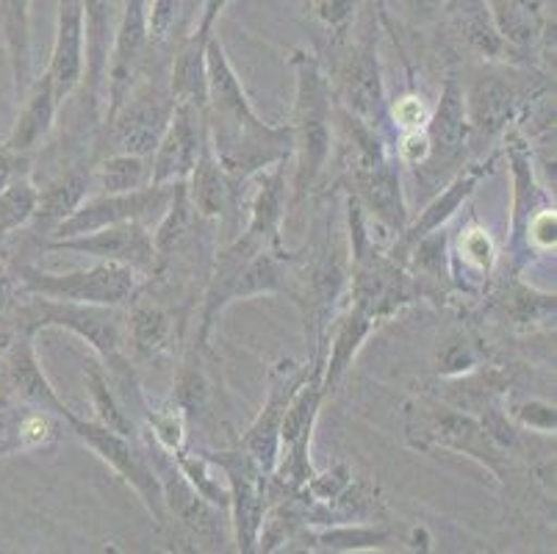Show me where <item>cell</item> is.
<instances>
[{
    "label": "cell",
    "instance_id": "6da1fadb",
    "mask_svg": "<svg viewBox=\"0 0 557 554\" xmlns=\"http://www.w3.org/2000/svg\"><path fill=\"white\" fill-rule=\"evenodd\" d=\"M206 131L216 159L233 181L245 186L263 170L292 161V125H270L256 114L216 34H211L206 45Z\"/></svg>",
    "mask_w": 557,
    "mask_h": 554
},
{
    "label": "cell",
    "instance_id": "7a4b0ae2",
    "mask_svg": "<svg viewBox=\"0 0 557 554\" xmlns=\"http://www.w3.org/2000/svg\"><path fill=\"white\" fill-rule=\"evenodd\" d=\"M292 67L297 75L295 114H292V136H295V181L288 186V213H300L311 197L319 195L327 167L333 159V86L322 61L313 50H295Z\"/></svg>",
    "mask_w": 557,
    "mask_h": 554
},
{
    "label": "cell",
    "instance_id": "3957f363",
    "mask_svg": "<svg viewBox=\"0 0 557 554\" xmlns=\"http://www.w3.org/2000/svg\"><path fill=\"white\" fill-rule=\"evenodd\" d=\"M349 247L347 227L333 220L331 208H319L311 233L300 253H292V283L295 303L306 313L313 353H325L327 330L336 317L338 299L347 292Z\"/></svg>",
    "mask_w": 557,
    "mask_h": 554
},
{
    "label": "cell",
    "instance_id": "277c9868",
    "mask_svg": "<svg viewBox=\"0 0 557 554\" xmlns=\"http://www.w3.org/2000/svg\"><path fill=\"white\" fill-rule=\"evenodd\" d=\"M3 313L17 333H34L45 328H62L78 335L92 347L106 372L114 374L120 389H136L131 358L125 355V317L116 308L84 303H59L37 294L17 292L14 303Z\"/></svg>",
    "mask_w": 557,
    "mask_h": 554
},
{
    "label": "cell",
    "instance_id": "5b68a950",
    "mask_svg": "<svg viewBox=\"0 0 557 554\" xmlns=\"http://www.w3.org/2000/svg\"><path fill=\"white\" fill-rule=\"evenodd\" d=\"M405 441L410 450H449L472 457L496 480H505L508 455L496 450L478 416L442 403L438 396H419L405 405Z\"/></svg>",
    "mask_w": 557,
    "mask_h": 554
},
{
    "label": "cell",
    "instance_id": "8992f818",
    "mask_svg": "<svg viewBox=\"0 0 557 554\" xmlns=\"http://www.w3.org/2000/svg\"><path fill=\"white\" fill-rule=\"evenodd\" d=\"M172 111H175V98H172L166 78L159 81L141 75L131 86L123 103L103 114L98 136H95L92 156L100 159L111 152H131V156L150 159L170 125Z\"/></svg>",
    "mask_w": 557,
    "mask_h": 554
},
{
    "label": "cell",
    "instance_id": "52a82bcc",
    "mask_svg": "<svg viewBox=\"0 0 557 554\" xmlns=\"http://www.w3.org/2000/svg\"><path fill=\"white\" fill-rule=\"evenodd\" d=\"M20 292L37 294L45 299H59V303H84V305H106V308H123L139 294L141 278L131 267L109 261H95L89 269H75V272H45L32 263H17Z\"/></svg>",
    "mask_w": 557,
    "mask_h": 554
},
{
    "label": "cell",
    "instance_id": "ba28073f",
    "mask_svg": "<svg viewBox=\"0 0 557 554\" xmlns=\"http://www.w3.org/2000/svg\"><path fill=\"white\" fill-rule=\"evenodd\" d=\"M67 427L73 430V435H78L95 455L109 464L116 475L123 477L131 488H134L139 500L145 502L148 513L153 516L156 527L161 532L170 530L172 518L170 510H166V502H164V491H161V482L156 477L153 466H150L148 455L141 450L139 439L136 435H123L111 430V427L100 424L95 419H81L75 416L73 410L67 414Z\"/></svg>",
    "mask_w": 557,
    "mask_h": 554
},
{
    "label": "cell",
    "instance_id": "9c48e42d",
    "mask_svg": "<svg viewBox=\"0 0 557 554\" xmlns=\"http://www.w3.org/2000/svg\"><path fill=\"white\" fill-rule=\"evenodd\" d=\"M333 100L349 114H356L374 131L392 141L394 125L388 116L386 84H383V67L377 56V28H369L358 42L344 56L336 78H331ZM394 145V141H392ZM394 150V147H392Z\"/></svg>",
    "mask_w": 557,
    "mask_h": 554
},
{
    "label": "cell",
    "instance_id": "30bf717a",
    "mask_svg": "<svg viewBox=\"0 0 557 554\" xmlns=\"http://www.w3.org/2000/svg\"><path fill=\"white\" fill-rule=\"evenodd\" d=\"M546 89H549L546 81L516 78L510 73H491L474 78V84L463 95L472 145L491 141L513 128L516 122L524 120L530 103L544 98Z\"/></svg>",
    "mask_w": 557,
    "mask_h": 554
},
{
    "label": "cell",
    "instance_id": "8fae6325",
    "mask_svg": "<svg viewBox=\"0 0 557 554\" xmlns=\"http://www.w3.org/2000/svg\"><path fill=\"white\" fill-rule=\"evenodd\" d=\"M424 134H428L430 152L417 170L422 172V181L435 189V186H442V183H447L449 177L463 170L469 147H472V128H469V116H466L463 86H460L455 73L444 75L442 95H438L435 109L430 111Z\"/></svg>",
    "mask_w": 557,
    "mask_h": 554
},
{
    "label": "cell",
    "instance_id": "7c38bea8",
    "mask_svg": "<svg viewBox=\"0 0 557 554\" xmlns=\"http://www.w3.org/2000/svg\"><path fill=\"white\" fill-rule=\"evenodd\" d=\"M172 192H175V183H148L141 189L120 192V195H89L70 213L67 220H62L53 227L48 242L84 236V233H92L106 225H116V222H141V225H148L153 231L156 222L164 217L166 206H170Z\"/></svg>",
    "mask_w": 557,
    "mask_h": 554
},
{
    "label": "cell",
    "instance_id": "4fadbf2b",
    "mask_svg": "<svg viewBox=\"0 0 557 554\" xmlns=\"http://www.w3.org/2000/svg\"><path fill=\"white\" fill-rule=\"evenodd\" d=\"M222 469L227 480V491H231V502L227 510L233 516V538H236V549L245 554L258 552V532H261L263 516H267V480L270 475H263L245 450H227V452H206Z\"/></svg>",
    "mask_w": 557,
    "mask_h": 554
},
{
    "label": "cell",
    "instance_id": "5bb4252c",
    "mask_svg": "<svg viewBox=\"0 0 557 554\" xmlns=\"http://www.w3.org/2000/svg\"><path fill=\"white\" fill-rule=\"evenodd\" d=\"M325 353H311V358L306 364H295V360H283L272 369L270 374V394H267V403H263L261 414L256 416L247 433L242 435V450L256 460L258 469L263 475H272L277 464V455H281V424L283 416H286L288 403L292 396L297 394V389L302 385V380L308 378V372L313 369L317 358H322Z\"/></svg>",
    "mask_w": 557,
    "mask_h": 554
},
{
    "label": "cell",
    "instance_id": "9a60e30c",
    "mask_svg": "<svg viewBox=\"0 0 557 554\" xmlns=\"http://www.w3.org/2000/svg\"><path fill=\"white\" fill-rule=\"evenodd\" d=\"M50 253H75V256H86L92 261H109L123 263L139 272L145 281H150L156 272V247H153V231L141 222H116V225L98 227L84 236L70 238H53L42 247Z\"/></svg>",
    "mask_w": 557,
    "mask_h": 554
},
{
    "label": "cell",
    "instance_id": "2e32d148",
    "mask_svg": "<svg viewBox=\"0 0 557 554\" xmlns=\"http://www.w3.org/2000/svg\"><path fill=\"white\" fill-rule=\"evenodd\" d=\"M148 48V0H123L114 45H111L109 53V67H106L103 114H109V111H114L116 106L123 103L131 86L145 75Z\"/></svg>",
    "mask_w": 557,
    "mask_h": 554
},
{
    "label": "cell",
    "instance_id": "e0dca14e",
    "mask_svg": "<svg viewBox=\"0 0 557 554\" xmlns=\"http://www.w3.org/2000/svg\"><path fill=\"white\" fill-rule=\"evenodd\" d=\"M505 156H508L510 172H513V217H510V238H508V256L510 269L516 274L530 263L533 250H530V222L541 208L549 206V195L539 183L535 175V161L530 152V141L516 128L505 131Z\"/></svg>",
    "mask_w": 557,
    "mask_h": 554
},
{
    "label": "cell",
    "instance_id": "ac0fdd59",
    "mask_svg": "<svg viewBox=\"0 0 557 554\" xmlns=\"http://www.w3.org/2000/svg\"><path fill=\"white\" fill-rule=\"evenodd\" d=\"M84 3V100L89 120L103 116L106 67L114 45L123 0H81Z\"/></svg>",
    "mask_w": 557,
    "mask_h": 554
},
{
    "label": "cell",
    "instance_id": "d6986e66",
    "mask_svg": "<svg viewBox=\"0 0 557 554\" xmlns=\"http://www.w3.org/2000/svg\"><path fill=\"white\" fill-rule=\"evenodd\" d=\"M186 195H189V202L202 220L220 225V231H231L239 222L242 186L227 175L225 167L216 159L214 147L209 141V131H206V141L200 147L195 170L186 177Z\"/></svg>",
    "mask_w": 557,
    "mask_h": 554
},
{
    "label": "cell",
    "instance_id": "ffe728a7",
    "mask_svg": "<svg viewBox=\"0 0 557 554\" xmlns=\"http://www.w3.org/2000/svg\"><path fill=\"white\" fill-rule=\"evenodd\" d=\"M206 141V111L175 103L164 136L150 156V183L186 181Z\"/></svg>",
    "mask_w": 557,
    "mask_h": 554
},
{
    "label": "cell",
    "instance_id": "44dd1931",
    "mask_svg": "<svg viewBox=\"0 0 557 554\" xmlns=\"http://www.w3.org/2000/svg\"><path fill=\"white\" fill-rule=\"evenodd\" d=\"M494 164H496V156L494 159L483 161V164L463 167L458 175L449 177L447 186H444L442 192H435L433 200L422 208V213H419L417 220L405 225V231L399 233L397 242H394V247L388 253H392V256L405 267V256L410 253V247H413L419 238L430 236V233H435V231H442V227L453 220L455 213H458V208L463 206V202L469 200L474 192H478L480 181H483V177L494 170Z\"/></svg>",
    "mask_w": 557,
    "mask_h": 554
},
{
    "label": "cell",
    "instance_id": "7402d4cb",
    "mask_svg": "<svg viewBox=\"0 0 557 554\" xmlns=\"http://www.w3.org/2000/svg\"><path fill=\"white\" fill-rule=\"evenodd\" d=\"M34 338H37L34 333H17L14 342L7 347V353L0 355V385L17 399H23V403L53 410V414L67 419L70 408L59 399L50 380L45 378L37 349H34Z\"/></svg>",
    "mask_w": 557,
    "mask_h": 554
},
{
    "label": "cell",
    "instance_id": "603a6c76",
    "mask_svg": "<svg viewBox=\"0 0 557 554\" xmlns=\"http://www.w3.org/2000/svg\"><path fill=\"white\" fill-rule=\"evenodd\" d=\"M92 167L95 156L92 152H84L81 159L70 161V164L62 167L50 181H45L42 189L37 186V211H34L28 225L37 227V233H45L42 244L48 242L53 227L62 220H67L70 213L95 192Z\"/></svg>",
    "mask_w": 557,
    "mask_h": 554
},
{
    "label": "cell",
    "instance_id": "cb8c5ba5",
    "mask_svg": "<svg viewBox=\"0 0 557 554\" xmlns=\"http://www.w3.org/2000/svg\"><path fill=\"white\" fill-rule=\"evenodd\" d=\"M45 73L53 81L59 100H67L84 84V3L55 0V37Z\"/></svg>",
    "mask_w": 557,
    "mask_h": 554
},
{
    "label": "cell",
    "instance_id": "d4e9b609",
    "mask_svg": "<svg viewBox=\"0 0 557 554\" xmlns=\"http://www.w3.org/2000/svg\"><path fill=\"white\" fill-rule=\"evenodd\" d=\"M344 192L356 197L363 211H367V217H374V222H380L394 236H399L405 231V225L410 222L397 159H388L377 170L367 172V175L356 177V181H349L344 186Z\"/></svg>",
    "mask_w": 557,
    "mask_h": 554
},
{
    "label": "cell",
    "instance_id": "484cf974",
    "mask_svg": "<svg viewBox=\"0 0 557 554\" xmlns=\"http://www.w3.org/2000/svg\"><path fill=\"white\" fill-rule=\"evenodd\" d=\"M20 103H23V109H20L17 120H14L12 131H9V136L3 141L12 150L34 156L48 141V136L53 134L55 114H59L62 100L55 95L50 75L42 73L39 78L32 81V86L20 98Z\"/></svg>",
    "mask_w": 557,
    "mask_h": 554
},
{
    "label": "cell",
    "instance_id": "4316f807",
    "mask_svg": "<svg viewBox=\"0 0 557 554\" xmlns=\"http://www.w3.org/2000/svg\"><path fill=\"white\" fill-rule=\"evenodd\" d=\"M286 164L263 170L258 177V189L250 200V220H247L245 233H250L263 247H286L283 242V225L288 222V183H286Z\"/></svg>",
    "mask_w": 557,
    "mask_h": 554
},
{
    "label": "cell",
    "instance_id": "83f0119b",
    "mask_svg": "<svg viewBox=\"0 0 557 554\" xmlns=\"http://www.w3.org/2000/svg\"><path fill=\"white\" fill-rule=\"evenodd\" d=\"M444 12L453 20L455 30L460 34L469 48L485 61H496V64H527L513 48L503 39V34L496 30L494 17L485 0H447Z\"/></svg>",
    "mask_w": 557,
    "mask_h": 554
},
{
    "label": "cell",
    "instance_id": "f1b7e54d",
    "mask_svg": "<svg viewBox=\"0 0 557 554\" xmlns=\"http://www.w3.org/2000/svg\"><path fill=\"white\" fill-rule=\"evenodd\" d=\"M377 319L367 317V313L352 308V305L331 324V330H327L331 347H325V366H322V389H325V396L336 391V385L342 383L344 374L352 366V360L358 358V353H361L369 335L377 330Z\"/></svg>",
    "mask_w": 557,
    "mask_h": 554
},
{
    "label": "cell",
    "instance_id": "f546056e",
    "mask_svg": "<svg viewBox=\"0 0 557 554\" xmlns=\"http://www.w3.org/2000/svg\"><path fill=\"white\" fill-rule=\"evenodd\" d=\"M0 37L12 67L17 103L34 81L32 64V0H0Z\"/></svg>",
    "mask_w": 557,
    "mask_h": 554
},
{
    "label": "cell",
    "instance_id": "4dcf8cb0",
    "mask_svg": "<svg viewBox=\"0 0 557 554\" xmlns=\"http://www.w3.org/2000/svg\"><path fill=\"white\" fill-rule=\"evenodd\" d=\"M125 313V347L139 360H159L172 349V317L159 303L136 294Z\"/></svg>",
    "mask_w": 557,
    "mask_h": 554
},
{
    "label": "cell",
    "instance_id": "1f68e13d",
    "mask_svg": "<svg viewBox=\"0 0 557 554\" xmlns=\"http://www.w3.org/2000/svg\"><path fill=\"white\" fill-rule=\"evenodd\" d=\"M209 37L191 30L186 42L178 48V56L172 61L170 78H166L175 103H186L206 111V103H209V86H206V45H209Z\"/></svg>",
    "mask_w": 557,
    "mask_h": 554
},
{
    "label": "cell",
    "instance_id": "d6a6232c",
    "mask_svg": "<svg viewBox=\"0 0 557 554\" xmlns=\"http://www.w3.org/2000/svg\"><path fill=\"white\" fill-rule=\"evenodd\" d=\"M92 195H120L134 192L150 183V159L131 156V152H111L100 156L92 167Z\"/></svg>",
    "mask_w": 557,
    "mask_h": 554
},
{
    "label": "cell",
    "instance_id": "836d02e7",
    "mask_svg": "<svg viewBox=\"0 0 557 554\" xmlns=\"http://www.w3.org/2000/svg\"><path fill=\"white\" fill-rule=\"evenodd\" d=\"M311 541L319 552H372V549H386L394 535L388 527L374 521H349V525L319 527Z\"/></svg>",
    "mask_w": 557,
    "mask_h": 554
},
{
    "label": "cell",
    "instance_id": "e575fe53",
    "mask_svg": "<svg viewBox=\"0 0 557 554\" xmlns=\"http://www.w3.org/2000/svg\"><path fill=\"white\" fill-rule=\"evenodd\" d=\"M86 389H89V396H92L95 421L111 427L116 433L136 435L134 419H131V414L125 410V405L120 403L116 391L111 389L109 372H106L103 364H100L98 358L86 364Z\"/></svg>",
    "mask_w": 557,
    "mask_h": 554
},
{
    "label": "cell",
    "instance_id": "d590c367",
    "mask_svg": "<svg viewBox=\"0 0 557 554\" xmlns=\"http://www.w3.org/2000/svg\"><path fill=\"white\" fill-rule=\"evenodd\" d=\"M485 347L472 330H453L438 342L435 353V369L442 378H460L466 372H474L485 364Z\"/></svg>",
    "mask_w": 557,
    "mask_h": 554
},
{
    "label": "cell",
    "instance_id": "8d00e7d4",
    "mask_svg": "<svg viewBox=\"0 0 557 554\" xmlns=\"http://www.w3.org/2000/svg\"><path fill=\"white\" fill-rule=\"evenodd\" d=\"M555 294H541L530 288L527 283L519 281V274L513 272V283H508L499 308H503L505 319L513 324H539L555 319Z\"/></svg>",
    "mask_w": 557,
    "mask_h": 554
},
{
    "label": "cell",
    "instance_id": "74e56055",
    "mask_svg": "<svg viewBox=\"0 0 557 554\" xmlns=\"http://www.w3.org/2000/svg\"><path fill=\"white\" fill-rule=\"evenodd\" d=\"M37 211V183L34 175L20 177L0 192V250L7 247L14 231H23Z\"/></svg>",
    "mask_w": 557,
    "mask_h": 554
},
{
    "label": "cell",
    "instance_id": "f35d334b",
    "mask_svg": "<svg viewBox=\"0 0 557 554\" xmlns=\"http://www.w3.org/2000/svg\"><path fill=\"white\" fill-rule=\"evenodd\" d=\"M455 258H458L460 263H466V267L478 269L480 274H491L496 267L494 238H491V233L480 225L463 227V233L458 236Z\"/></svg>",
    "mask_w": 557,
    "mask_h": 554
},
{
    "label": "cell",
    "instance_id": "ab89813d",
    "mask_svg": "<svg viewBox=\"0 0 557 554\" xmlns=\"http://www.w3.org/2000/svg\"><path fill=\"white\" fill-rule=\"evenodd\" d=\"M313 9H317L319 20L325 23L327 34H331L336 42H344L349 28H352V23H356L361 0H317Z\"/></svg>",
    "mask_w": 557,
    "mask_h": 554
},
{
    "label": "cell",
    "instance_id": "60d3db41",
    "mask_svg": "<svg viewBox=\"0 0 557 554\" xmlns=\"http://www.w3.org/2000/svg\"><path fill=\"white\" fill-rule=\"evenodd\" d=\"M186 0H150L148 3V37L153 48L164 45L178 25Z\"/></svg>",
    "mask_w": 557,
    "mask_h": 554
},
{
    "label": "cell",
    "instance_id": "b9f144b4",
    "mask_svg": "<svg viewBox=\"0 0 557 554\" xmlns=\"http://www.w3.org/2000/svg\"><path fill=\"white\" fill-rule=\"evenodd\" d=\"M508 416L519 427H527V430H535V433H544V435H555V427H557L555 405L541 403V399H527V403L510 405Z\"/></svg>",
    "mask_w": 557,
    "mask_h": 554
},
{
    "label": "cell",
    "instance_id": "7bdbcfd3",
    "mask_svg": "<svg viewBox=\"0 0 557 554\" xmlns=\"http://www.w3.org/2000/svg\"><path fill=\"white\" fill-rule=\"evenodd\" d=\"M388 116H392L394 131L410 134V131H422L428 125L430 109L424 106V100L419 95L408 91V95H403V98H397L388 106Z\"/></svg>",
    "mask_w": 557,
    "mask_h": 554
},
{
    "label": "cell",
    "instance_id": "ee69618b",
    "mask_svg": "<svg viewBox=\"0 0 557 554\" xmlns=\"http://www.w3.org/2000/svg\"><path fill=\"white\" fill-rule=\"evenodd\" d=\"M527 238H530V250H533V256H539V253H549V250L555 253V244H557L555 206H546L535 213L533 222H530V231H527Z\"/></svg>",
    "mask_w": 557,
    "mask_h": 554
},
{
    "label": "cell",
    "instance_id": "f6af8a7d",
    "mask_svg": "<svg viewBox=\"0 0 557 554\" xmlns=\"http://www.w3.org/2000/svg\"><path fill=\"white\" fill-rule=\"evenodd\" d=\"M34 156H25V152L12 150L7 141H0V192L12 186L20 177L34 175Z\"/></svg>",
    "mask_w": 557,
    "mask_h": 554
},
{
    "label": "cell",
    "instance_id": "bcb514c9",
    "mask_svg": "<svg viewBox=\"0 0 557 554\" xmlns=\"http://www.w3.org/2000/svg\"><path fill=\"white\" fill-rule=\"evenodd\" d=\"M444 3L447 0H399L403 12L408 14L410 23L430 25L444 14Z\"/></svg>",
    "mask_w": 557,
    "mask_h": 554
},
{
    "label": "cell",
    "instance_id": "7dc6e473",
    "mask_svg": "<svg viewBox=\"0 0 557 554\" xmlns=\"http://www.w3.org/2000/svg\"><path fill=\"white\" fill-rule=\"evenodd\" d=\"M17 274H14V269H9L7 263L0 261V311H7L9 305L14 303V297H17Z\"/></svg>",
    "mask_w": 557,
    "mask_h": 554
},
{
    "label": "cell",
    "instance_id": "c3c4849f",
    "mask_svg": "<svg viewBox=\"0 0 557 554\" xmlns=\"http://www.w3.org/2000/svg\"><path fill=\"white\" fill-rule=\"evenodd\" d=\"M369 9L374 12V17H377V23L386 28V34H392L394 39H397V34H394V23H392V14H388V0H367Z\"/></svg>",
    "mask_w": 557,
    "mask_h": 554
},
{
    "label": "cell",
    "instance_id": "681fc988",
    "mask_svg": "<svg viewBox=\"0 0 557 554\" xmlns=\"http://www.w3.org/2000/svg\"><path fill=\"white\" fill-rule=\"evenodd\" d=\"M14 335H17V330H14L12 324H9L7 319H3V313H0V355L7 353L9 344L14 342Z\"/></svg>",
    "mask_w": 557,
    "mask_h": 554
},
{
    "label": "cell",
    "instance_id": "f907efd6",
    "mask_svg": "<svg viewBox=\"0 0 557 554\" xmlns=\"http://www.w3.org/2000/svg\"><path fill=\"white\" fill-rule=\"evenodd\" d=\"M311 3H317V0H311Z\"/></svg>",
    "mask_w": 557,
    "mask_h": 554
}]
</instances>
